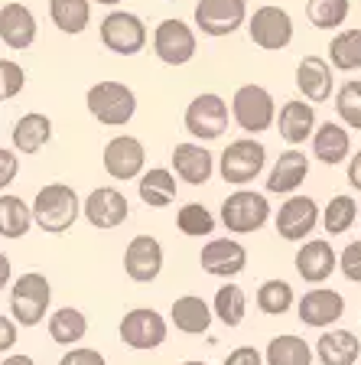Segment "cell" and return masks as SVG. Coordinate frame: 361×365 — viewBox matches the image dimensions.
Instances as JSON below:
<instances>
[{
    "label": "cell",
    "mask_w": 361,
    "mask_h": 365,
    "mask_svg": "<svg viewBox=\"0 0 361 365\" xmlns=\"http://www.w3.org/2000/svg\"><path fill=\"white\" fill-rule=\"evenodd\" d=\"M332 62L325 56H303L300 66H296V88L300 95L309 101V105H323V101L332 98Z\"/></svg>",
    "instance_id": "cb8c5ba5"
},
{
    "label": "cell",
    "mask_w": 361,
    "mask_h": 365,
    "mask_svg": "<svg viewBox=\"0 0 361 365\" xmlns=\"http://www.w3.org/2000/svg\"><path fill=\"white\" fill-rule=\"evenodd\" d=\"M98 36H101V46L108 53L114 56H137L147 49V23L140 20L137 14L130 10H111L105 20L98 23Z\"/></svg>",
    "instance_id": "ba28073f"
},
{
    "label": "cell",
    "mask_w": 361,
    "mask_h": 365,
    "mask_svg": "<svg viewBox=\"0 0 361 365\" xmlns=\"http://www.w3.org/2000/svg\"><path fill=\"white\" fill-rule=\"evenodd\" d=\"M182 365H205V362H196V359H189V362H182Z\"/></svg>",
    "instance_id": "816d5d0a"
},
{
    "label": "cell",
    "mask_w": 361,
    "mask_h": 365,
    "mask_svg": "<svg viewBox=\"0 0 361 365\" xmlns=\"http://www.w3.org/2000/svg\"><path fill=\"white\" fill-rule=\"evenodd\" d=\"M325 59L332 62L335 72H358L361 68V30L358 26H348L339 30L329 39V49H325Z\"/></svg>",
    "instance_id": "d6a6232c"
},
{
    "label": "cell",
    "mask_w": 361,
    "mask_h": 365,
    "mask_svg": "<svg viewBox=\"0 0 361 365\" xmlns=\"http://www.w3.org/2000/svg\"><path fill=\"white\" fill-rule=\"evenodd\" d=\"M101 163H105V173L117 182L140 180L147 173V147L134 134H117L105 144Z\"/></svg>",
    "instance_id": "7c38bea8"
},
{
    "label": "cell",
    "mask_w": 361,
    "mask_h": 365,
    "mask_svg": "<svg viewBox=\"0 0 361 365\" xmlns=\"http://www.w3.org/2000/svg\"><path fill=\"white\" fill-rule=\"evenodd\" d=\"M296 317L303 327L329 329L345 317V297L332 287H313L296 300Z\"/></svg>",
    "instance_id": "2e32d148"
},
{
    "label": "cell",
    "mask_w": 361,
    "mask_h": 365,
    "mask_svg": "<svg viewBox=\"0 0 361 365\" xmlns=\"http://www.w3.org/2000/svg\"><path fill=\"white\" fill-rule=\"evenodd\" d=\"M199 267L211 277L231 281L248 267V248L238 238H209L199 251Z\"/></svg>",
    "instance_id": "e0dca14e"
},
{
    "label": "cell",
    "mask_w": 361,
    "mask_h": 365,
    "mask_svg": "<svg viewBox=\"0 0 361 365\" xmlns=\"http://www.w3.org/2000/svg\"><path fill=\"white\" fill-rule=\"evenodd\" d=\"M49 20L59 33L78 36L91 23V0H49Z\"/></svg>",
    "instance_id": "4dcf8cb0"
},
{
    "label": "cell",
    "mask_w": 361,
    "mask_h": 365,
    "mask_svg": "<svg viewBox=\"0 0 361 365\" xmlns=\"http://www.w3.org/2000/svg\"><path fill=\"white\" fill-rule=\"evenodd\" d=\"M137 196L150 209H166L176 202V173L166 167H150L137 180Z\"/></svg>",
    "instance_id": "f1b7e54d"
},
{
    "label": "cell",
    "mask_w": 361,
    "mask_h": 365,
    "mask_svg": "<svg viewBox=\"0 0 361 365\" xmlns=\"http://www.w3.org/2000/svg\"><path fill=\"white\" fill-rule=\"evenodd\" d=\"M339 271L345 274V281L361 284V238L358 242H348L339 251Z\"/></svg>",
    "instance_id": "b9f144b4"
},
{
    "label": "cell",
    "mask_w": 361,
    "mask_h": 365,
    "mask_svg": "<svg viewBox=\"0 0 361 365\" xmlns=\"http://www.w3.org/2000/svg\"><path fill=\"white\" fill-rule=\"evenodd\" d=\"M293 33H296V26H293L290 10L277 7V4H263V7H257L254 14L248 16V36L263 53H280V49H286V46L293 43Z\"/></svg>",
    "instance_id": "9c48e42d"
},
{
    "label": "cell",
    "mask_w": 361,
    "mask_h": 365,
    "mask_svg": "<svg viewBox=\"0 0 361 365\" xmlns=\"http://www.w3.org/2000/svg\"><path fill=\"white\" fill-rule=\"evenodd\" d=\"M348 14H352V0H306V20L316 30H335L345 26Z\"/></svg>",
    "instance_id": "74e56055"
},
{
    "label": "cell",
    "mask_w": 361,
    "mask_h": 365,
    "mask_svg": "<svg viewBox=\"0 0 361 365\" xmlns=\"http://www.w3.org/2000/svg\"><path fill=\"white\" fill-rule=\"evenodd\" d=\"M309 144H313V157L325 167H339L352 157V134L342 121H323Z\"/></svg>",
    "instance_id": "d4e9b609"
},
{
    "label": "cell",
    "mask_w": 361,
    "mask_h": 365,
    "mask_svg": "<svg viewBox=\"0 0 361 365\" xmlns=\"http://www.w3.org/2000/svg\"><path fill=\"white\" fill-rule=\"evenodd\" d=\"M228 121H231V105L221 98L219 91H202L186 105V114H182V124L199 144H209V140H219L228 130Z\"/></svg>",
    "instance_id": "52a82bcc"
},
{
    "label": "cell",
    "mask_w": 361,
    "mask_h": 365,
    "mask_svg": "<svg viewBox=\"0 0 361 365\" xmlns=\"http://www.w3.org/2000/svg\"><path fill=\"white\" fill-rule=\"evenodd\" d=\"M361 356V339L352 329H323L316 339V359L323 365H355Z\"/></svg>",
    "instance_id": "83f0119b"
},
{
    "label": "cell",
    "mask_w": 361,
    "mask_h": 365,
    "mask_svg": "<svg viewBox=\"0 0 361 365\" xmlns=\"http://www.w3.org/2000/svg\"><path fill=\"white\" fill-rule=\"evenodd\" d=\"M355 222H358V202H355V196H348V192L332 196L329 205L323 209L325 235H345V232H352Z\"/></svg>",
    "instance_id": "8d00e7d4"
},
{
    "label": "cell",
    "mask_w": 361,
    "mask_h": 365,
    "mask_svg": "<svg viewBox=\"0 0 361 365\" xmlns=\"http://www.w3.org/2000/svg\"><path fill=\"white\" fill-rule=\"evenodd\" d=\"M231 121L248 137H257L277 124V101L263 85H241L231 95Z\"/></svg>",
    "instance_id": "5b68a950"
},
{
    "label": "cell",
    "mask_w": 361,
    "mask_h": 365,
    "mask_svg": "<svg viewBox=\"0 0 361 365\" xmlns=\"http://www.w3.org/2000/svg\"><path fill=\"white\" fill-rule=\"evenodd\" d=\"M85 108L105 128H124V124L134 121L137 114V95L130 85L105 78V82H95L85 91Z\"/></svg>",
    "instance_id": "7a4b0ae2"
},
{
    "label": "cell",
    "mask_w": 361,
    "mask_h": 365,
    "mask_svg": "<svg viewBox=\"0 0 361 365\" xmlns=\"http://www.w3.org/2000/svg\"><path fill=\"white\" fill-rule=\"evenodd\" d=\"M85 199L68 182H46L33 199V222L46 235H66L68 228L82 219Z\"/></svg>",
    "instance_id": "6da1fadb"
},
{
    "label": "cell",
    "mask_w": 361,
    "mask_h": 365,
    "mask_svg": "<svg viewBox=\"0 0 361 365\" xmlns=\"http://www.w3.org/2000/svg\"><path fill=\"white\" fill-rule=\"evenodd\" d=\"M169 319H173V327L179 329V333L202 336V333H209L215 313H211V304H205L202 297L182 294V297H176L173 307H169Z\"/></svg>",
    "instance_id": "484cf974"
},
{
    "label": "cell",
    "mask_w": 361,
    "mask_h": 365,
    "mask_svg": "<svg viewBox=\"0 0 361 365\" xmlns=\"http://www.w3.org/2000/svg\"><path fill=\"white\" fill-rule=\"evenodd\" d=\"M267 167V147L257 137H238L225 150L219 153V173L225 182L244 190L248 182H254Z\"/></svg>",
    "instance_id": "8992f818"
},
{
    "label": "cell",
    "mask_w": 361,
    "mask_h": 365,
    "mask_svg": "<svg viewBox=\"0 0 361 365\" xmlns=\"http://www.w3.org/2000/svg\"><path fill=\"white\" fill-rule=\"evenodd\" d=\"M82 219L88 222L91 228L111 232V228H120L130 219V202L117 186H98V190H91L88 196H85Z\"/></svg>",
    "instance_id": "9a60e30c"
},
{
    "label": "cell",
    "mask_w": 361,
    "mask_h": 365,
    "mask_svg": "<svg viewBox=\"0 0 361 365\" xmlns=\"http://www.w3.org/2000/svg\"><path fill=\"white\" fill-rule=\"evenodd\" d=\"M309 176V157L296 147L283 150L277 160H273L271 173H267V192L271 196H296L303 182Z\"/></svg>",
    "instance_id": "603a6c76"
},
{
    "label": "cell",
    "mask_w": 361,
    "mask_h": 365,
    "mask_svg": "<svg viewBox=\"0 0 361 365\" xmlns=\"http://www.w3.org/2000/svg\"><path fill=\"white\" fill-rule=\"evenodd\" d=\"M316 352L309 349V342L293 333L273 336L263 349V365H313Z\"/></svg>",
    "instance_id": "1f68e13d"
},
{
    "label": "cell",
    "mask_w": 361,
    "mask_h": 365,
    "mask_svg": "<svg viewBox=\"0 0 361 365\" xmlns=\"http://www.w3.org/2000/svg\"><path fill=\"white\" fill-rule=\"evenodd\" d=\"M225 365H263V352L254 346H238V349L228 352Z\"/></svg>",
    "instance_id": "f6af8a7d"
},
{
    "label": "cell",
    "mask_w": 361,
    "mask_h": 365,
    "mask_svg": "<svg viewBox=\"0 0 361 365\" xmlns=\"http://www.w3.org/2000/svg\"><path fill=\"white\" fill-rule=\"evenodd\" d=\"M36 33H39V23H36V14H33L26 4H4L0 7V39L7 49L14 53H23L36 43Z\"/></svg>",
    "instance_id": "44dd1931"
},
{
    "label": "cell",
    "mask_w": 361,
    "mask_h": 365,
    "mask_svg": "<svg viewBox=\"0 0 361 365\" xmlns=\"http://www.w3.org/2000/svg\"><path fill=\"white\" fill-rule=\"evenodd\" d=\"M248 4L244 0H199L196 4V30L202 36L211 39H221V36H231L238 33L244 23H248Z\"/></svg>",
    "instance_id": "4fadbf2b"
},
{
    "label": "cell",
    "mask_w": 361,
    "mask_h": 365,
    "mask_svg": "<svg viewBox=\"0 0 361 365\" xmlns=\"http://www.w3.org/2000/svg\"><path fill=\"white\" fill-rule=\"evenodd\" d=\"M16 329H20V327H16V319L0 313V352H10V349H14Z\"/></svg>",
    "instance_id": "bcb514c9"
},
{
    "label": "cell",
    "mask_w": 361,
    "mask_h": 365,
    "mask_svg": "<svg viewBox=\"0 0 361 365\" xmlns=\"http://www.w3.org/2000/svg\"><path fill=\"white\" fill-rule=\"evenodd\" d=\"M124 271L134 284H153L163 274V245L153 235H134L124 248Z\"/></svg>",
    "instance_id": "ac0fdd59"
},
{
    "label": "cell",
    "mask_w": 361,
    "mask_h": 365,
    "mask_svg": "<svg viewBox=\"0 0 361 365\" xmlns=\"http://www.w3.org/2000/svg\"><path fill=\"white\" fill-rule=\"evenodd\" d=\"M254 304L263 317H283V313H290L296 307V294L283 277H271V281H263L257 287Z\"/></svg>",
    "instance_id": "e575fe53"
},
{
    "label": "cell",
    "mask_w": 361,
    "mask_h": 365,
    "mask_svg": "<svg viewBox=\"0 0 361 365\" xmlns=\"http://www.w3.org/2000/svg\"><path fill=\"white\" fill-rule=\"evenodd\" d=\"M215 225H219V219L211 215V209H205L202 202H186L176 212V228H179L186 238H205L215 232Z\"/></svg>",
    "instance_id": "f35d334b"
},
{
    "label": "cell",
    "mask_w": 361,
    "mask_h": 365,
    "mask_svg": "<svg viewBox=\"0 0 361 365\" xmlns=\"http://www.w3.org/2000/svg\"><path fill=\"white\" fill-rule=\"evenodd\" d=\"M49 304H53V284H49L46 274L26 271L10 284V313H14L16 327H39L46 313H49Z\"/></svg>",
    "instance_id": "3957f363"
},
{
    "label": "cell",
    "mask_w": 361,
    "mask_h": 365,
    "mask_svg": "<svg viewBox=\"0 0 361 365\" xmlns=\"http://www.w3.org/2000/svg\"><path fill=\"white\" fill-rule=\"evenodd\" d=\"M59 365H108L105 356L98 349H88V346H72L66 356L59 359Z\"/></svg>",
    "instance_id": "ee69618b"
},
{
    "label": "cell",
    "mask_w": 361,
    "mask_h": 365,
    "mask_svg": "<svg viewBox=\"0 0 361 365\" xmlns=\"http://www.w3.org/2000/svg\"><path fill=\"white\" fill-rule=\"evenodd\" d=\"M345 176H348V186L361 192V147H358V153H352V157H348Z\"/></svg>",
    "instance_id": "7dc6e473"
},
{
    "label": "cell",
    "mask_w": 361,
    "mask_h": 365,
    "mask_svg": "<svg viewBox=\"0 0 361 365\" xmlns=\"http://www.w3.org/2000/svg\"><path fill=\"white\" fill-rule=\"evenodd\" d=\"M10 284H14V264H10V258L0 251V290L10 287Z\"/></svg>",
    "instance_id": "c3c4849f"
},
{
    "label": "cell",
    "mask_w": 361,
    "mask_h": 365,
    "mask_svg": "<svg viewBox=\"0 0 361 365\" xmlns=\"http://www.w3.org/2000/svg\"><path fill=\"white\" fill-rule=\"evenodd\" d=\"M23 88H26V72H23V66L14 59H0V101L16 98Z\"/></svg>",
    "instance_id": "60d3db41"
},
{
    "label": "cell",
    "mask_w": 361,
    "mask_h": 365,
    "mask_svg": "<svg viewBox=\"0 0 361 365\" xmlns=\"http://www.w3.org/2000/svg\"><path fill=\"white\" fill-rule=\"evenodd\" d=\"M16 173H20V153L14 147H0V192L16 180Z\"/></svg>",
    "instance_id": "7bdbcfd3"
},
{
    "label": "cell",
    "mask_w": 361,
    "mask_h": 365,
    "mask_svg": "<svg viewBox=\"0 0 361 365\" xmlns=\"http://www.w3.org/2000/svg\"><path fill=\"white\" fill-rule=\"evenodd\" d=\"M117 333H120L124 346H130V349H137V352H150V349H159L166 342L169 327H166L163 313H157L153 307H134L130 313H124Z\"/></svg>",
    "instance_id": "5bb4252c"
},
{
    "label": "cell",
    "mask_w": 361,
    "mask_h": 365,
    "mask_svg": "<svg viewBox=\"0 0 361 365\" xmlns=\"http://www.w3.org/2000/svg\"><path fill=\"white\" fill-rule=\"evenodd\" d=\"M323 222V209L313 196H286L280 202L277 215H273V225H277V235L283 242H309V235L316 232V225Z\"/></svg>",
    "instance_id": "8fae6325"
},
{
    "label": "cell",
    "mask_w": 361,
    "mask_h": 365,
    "mask_svg": "<svg viewBox=\"0 0 361 365\" xmlns=\"http://www.w3.org/2000/svg\"><path fill=\"white\" fill-rule=\"evenodd\" d=\"M219 222L228 228V235H254V232H261V228L271 222L267 192L248 190V186L228 192L225 202H221Z\"/></svg>",
    "instance_id": "277c9868"
},
{
    "label": "cell",
    "mask_w": 361,
    "mask_h": 365,
    "mask_svg": "<svg viewBox=\"0 0 361 365\" xmlns=\"http://www.w3.org/2000/svg\"><path fill=\"white\" fill-rule=\"evenodd\" d=\"M46 327H49V339L59 342V346H78L88 333V317H85L78 307H59V310L49 313L46 319Z\"/></svg>",
    "instance_id": "f546056e"
},
{
    "label": "cell",
    "mask_w": 361,
    "mask_h": 365,
    "mask_svg": "<svg viewBox=\"0 0 361 365\" xmlns=\"http://www.w3.org/2000/svg\"><path fill=\"white\" fill-rule=\"evenodd\" d=\"M319 121H316V108L309 105L306 98H290L280 105L277 111V130L290 147H300L306 140H313Z\"/></svg>",
    "instance_id": "7402d4cb"
},
{
    "label": "cell",
    "mask_w": 361,
    "mask_h": 365,
    "mask_svg": "<svg viewBox=\"0 0 361 365\" xmlns=\"http://www.w3.org/2000/svg\"><path fill=\"white\" fill-rule=\"evenodd\" d=\"M10 140H14V150L23 153V157L39 153L46 144H49V140H53V121H49V114H43V111L23 114L20 121L14 124Z\"/></svg>",
    "instance_id": "4316f807"
},
{
    "label": "cell",
    "mask_w": 361,
    "mask_h": 365,
    "mask_svg": "<svg viewBox=\"0 0 361 365\" xmlns=\"http://www.w3.org/2000/svg\"><path fill=\"white\" fill-rule=\"evenodd\" d=\"M0 365H36V362H33V356H23V352H14V356H7Z\"/></svg>",
    "instance_id": "681fc988"
},
{
    "label": "cell",
    "mask_w": 361,
    "mask_h": 365,
    "mask_svg": "<svg viewBox=\"0 0 361 365\" xmlns=\"http://www.w3.org/2000/svg\"><path fill=\"white\" fill-rule=\"evenodd\" d=\"M211 313H215V319H219L221 327H228V329L241 327L244 317H248V294L238 284H225V287H219L215 300H211Z\"/></svg>",
    "instance_id": "d590c367"
},
{
    "label": "cell",
    "mask_w": 361,
    "mask_h": 365,
    "mask_svg": "<svg viewBox=\"0 0 361 365\" xmlns=\"http://www.w3.org/2000/svg\"><path fill=\"white\" fill-rule=\"evenodd\" d=\"M91 4H101V7H117V4H124V0H91Z\"/></svg>",
    "instance_id": "f907efd6"
},
{
    "label": "cell",
    "mask_w": 361,
    "mask_h": 365,
    "mask_svg": "<svg viewBox=\"0 0 361 365\" xmlns=\"http://www.w3.org/2000/svg\"><path fill=\"white\" fill-rule=\"evenodd\" d=\"M153 53L163 66H186L196 59L199 53V36L196 26H189L179 16H166L153 30Z\"/></svg>",
    "instance_id": "30bf717a"
},
{
    "label": "cell",
    "mask_w": 361,
    "mask_h": 365,
    "mask_svg": "<svg viewBox=\"0 0 361 365\" xmlns=\"http://www.w3.org/2000/svg\"><path fill=\"white\" fill-rule=\"evenodd\" d=\"M296 274L306 284H325L332 274L339 271V255L325 238H309L296 251Z\"/></svg>",
    "instance_id": "ffe728a7"
},
{
    "label": "cell",
    "mask_w": 361,
    "mask_h": 365,
    "mask_svg": "<svg viewBox=\"0 0 361 365\" xmlns=\"http://www.w3.org/2000/svg\"><path fill=\"white\" fill-rule=\"evenodd\" d=\"M173 173L179 182H189V186H205V182L215 176V153L209 150L199 140H182V144L173 147Z\"/></svg>",
    "instance_id": "d6986e66"
},
{
    "label": "cell",
    "mask_w": 361,
    "mask_h": 365,
    "mask_svg": "<svg viewBox=\"0 0 361 365\" xmlns=\"http://www.w3.org/2000/svg\"><path fill=\"white\" fill-rule=\"evenodd\" d=\"M335 114L348 130H361V78H348L335 91Z\"/></svg>",
    "instance_id": "ab89813d"
},
{
    "label": "cell",
    "mask_w": 361,
    "mask_h": 365,
    "mask_svg": "<svg viewBox=\"0 0 361 365\" xmlns=\"http://www.w3.org/2000/svg\"><path fill=\"white\" fill-rule=\"evenodd\" d=\"M33 225H36L33 222V205H26L14 192H0V238H14L16 242Z\"/></svg>",
    "instance_id": "836d02e7"
}]
</instances>
